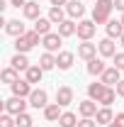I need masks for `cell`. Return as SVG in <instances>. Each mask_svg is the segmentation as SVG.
<instances>
[{"label": "cell", "instance_id": "cell-1", "mask_svg": "<svg viewBox=\"0 0 124 127\" xmlns=\"http://www.w3.org/2000/svg\"><path fill=\"white\" fill-rule=\"evenodd\" d=\"M112 10H114V0H95L93 22H95V25H107Z\"/></svg>", "mask_w": 124, "mask_h": 127}, {"label": "cell", "instance_id": "cell-2", "mask_svg": "<svg viewBox=\"0 0 124 127\" xmlns=\"http://www.w3.org/2000/svg\"><path fill=\"white\" fill-rule=\"evenodd\" d=\"M27 105H29V103H27V100H24V98H17V95H12V98H10V100H5V105H2V108H5V112H10V115H22V112L27 110Z\"/></svg>", "mask_w": 124, "mask_h": 127}, {"label": "cell", "instance_id": "cell-3", "mask_svg": "<svg viewBox=\"0 0 124 127\" xmlns=\"http://www.w3.org/2000/svg\"><path fill=\"white\" fill-rule=\"evenodd\" d=\"M95 30H97V25H95L93 20H80V22H78V32H76V34L83 39V42H90V39L95 37Z\"/></svg>", "mask_w": 124, "mask_h": 127}, {"label": "cell", "instance_id": "cell-4", "mask_svg": "<svg viewBox=\"0 0 124 127\" xmlns=\"http://www.w3.org/2000/svg\"><path fill=\"white\" fill-rule=\"evenodd\" d=\"M61 39H63V37L59 34V32H49V34L41 37V47L54 54V51H59V49H61Z\"/></svg>", "mask_w": 124, "mask_h": 127}, {"label": "cell", "instance_id": "cell-5", "mask_svg": "<svg viewBox=\"0 0 124 127\" xmlns=\"http://www.w3.org/2000/svg\"><path fill=\"white\" fill-rule=\"evenodd\" d=\"M29 105H32V108H37V110H39V108L44 110V108L49 105V93L44 91V88H34L32 95H29Z\"/></svg>", "mask_w": 124, "mask_h": 127}, {"label": "cell", "instance_id": "cell-6", "mask_svg": "<svg viewBox=\"0 0 124 127\" xmlns=\"http://www.w3.org/2000/svg\"><path fill=\"white\" fill-rule=\"evenodd\" d=\"M97 51H100V56H105V59H112V56L117 54V44H114V39H109V37L100 39V42H97Z\"/></svg>", "mask_w": 124, "mask_h": 127}, {"label": "cell", "instance_id": "cell-7", "mask_svg": "<svg viewBox=\"0 0 124 127\" xmlns=\"http://www.w3.org/2000/svg\"><path fill=\"white\" fill-rule=\"evenodd\" d=\"M97 110H100V108H97V100H93V98L78 103V112H80V117H95Z\"/></svg>", "mask_w": 124, "mask_h": 127}, {"label": "cell", "instance_id": "cell-8", "mask_svg": "<svg viewBox=\"0 0 124 127\" xmlns=\"http://www.w3.org/2000/svg\"><path fill=\"white\" fill-rule=\"evenodd\" d=\"M56 103H59L61 108H68V105L73 103V88H71V86H59V91H56Z\"/></svg>", "mask_w": 124, "mask_h": 127}, {"label": "cell", "instance_id": "cell-9", "mask_svg": "<svg viewBox=\"0 0 124 127\" xmlns=\"http://www.w3.org/2000/svg\"><path fill=\"white\" fill-rule=\"evenodd\" d=\"M10 88H12V95H17V98H29V95H32V83L27 78H24V81H22V78L15 81Z\"/></svg>", "mask_w": 124, "mask_h": 127}, {"label": "cell", "instance_id": "cell-10", "mask_svg": "<svg viewBox=\"0 0 124 127\" xmlns=\"http://www.w3.org/2000/svg\"><path fill=\"white\" fill-rule=\"evenodd\" d=\"M78 56L85 59V61L95 59V56H97V44H93V42H83V44H78Z\"/></svg>", "mask_w": 124, "mask_h": 127}, {"label": "cell", "instance_id": "cell-11", "mask_svg": "<svg viewBox=\"0 0 124 127\" xmlns=\"http://www.w3.org/2000/svg\"><path fill=\"white\" fill-rule=\"evenodd\" d=\"M5 32H7L10 37H15V39H17V37L27 34V27H24L20 20H7V22H5Z\"/></svg>", "mask_w": 124, "mask_h": 127}, {"label": "cell", "instance_id": "cell-12", "mask_svg": "<svg viewBox=\"0 0 124 127\" xmlns=\"http://www.w3.org/2000/svg\"><path fill=\"white\" fill-rule=\"evenodd\" d=\"M73 61H76V54L73 51H59V56H56V66L61 71H68L73 66Z\"/></svg>", "mask_w": 124, "mask_h": 127}, {"label": "cell", "instance_id": "cell-13", "mask_svg": "<svg viewBox=\"0 0 124 127\" xmlns=\"http://www.w3.org/2000/svg\"><path fill=\"white\" fill-rule=\"evenodd\" d=\"M100 81H102V83H105V86H117V83H119V68H117V66H112V68H105V73H102V76H100Z\"/></svg>", "mask_w": 124, "mask_h": 127}, {"label": "cell", "instance_id": "cell-14", "mask_svg": "<svg viewBox=\"0 0 124 127\" xmlns=\"http://www.w3.org/2000/svg\"><path fill=\"white\" fill-rule=\"evenodd\" d=\"M105 30H107V37H109V39H119V37L124 34V25H122V20H109Z\"/></svg>", "mask_w": 124, "mask_h": 127}, {"label": "cell", "instance_id": "cell-15", "mask_svg": "<svg viewBox=\"0 0 124 127\" xmlns=\"http://www.w3.org/2000/svg\"><path fill=\"white\" fill-rule=\"evenodd\" d=\"M66 12H68V17H71V20L83 17V15H85V5H83V2H78V0H71V2L66 5Z\"/></svg>", "mask_w": 124, "mask_h": 127}, {"label": "cell", "instance_id": "cell-16", "mask_svg": "<svg viewBox=\"0 0 124 127\" xmlns=\"http://www.w3.org/2000/svg\"><path fill=\"white\" fill-rule=\"evenodd\" d=\"M114 120V112H112V108H107V105H102L100 110H97V115H95V122L97 125H109Z\"/></svg>", "mask_w": 124, "mask_h": 127}, {"label": "cell", "instance_id": "cell-17", "mask_svg": "<svg viewBox=\"0 0 124 127\" xmlns=\"http://www.w3.org/2000/svg\"><path fill=\"white\" fill-rule=\"evenodd\" d=\"M61 105L59 103H49L46 108H44V117H46L49 122H59V117H61Z\"/></svg>", "mask_w": 124, "mask_h": 127}, {"label": "cell", "instance_id": "cell-18", "mask_svg": "<svg viewBox=\"0 0 124 127\" xmlns=\"http://www.w3.org/2000/svg\"><path fill=\"white\" fill-rule=\"evenodd\" d=\"M41 76H44V68L37 64V66H29L27 71H24V78L29 81V83H41Z\"/></svg>", "mask_w": 124, "mask_h": 127}, {"label": "cell", "instance_id": "cell-19", "mask_svg": "<svg viewBox=\"0 0 124 127\" xmlns=\"http://www.w3.org/2000/svg\"><path fill=\"white\" fill-rule=\"evenodd\" d=\"M105 68H107L105 61H102V59H97V56L88 61V73H90V76H102V73H105Z\"/></svg>", "mask_w": 124, "mask_h": 127}, {"label": "cell", "instance_id": "cell-20", "mask_svg": "<svg viewBox=\"0 0 124 127\" xmlns=\"http://www.w3.org/2000/svg\"><path fill=\"white\" fill-rule=\"evenodd\" d=\"M105 91H107V86L100 81V83H90L88 86V98H93V100H97L100 103V98L105 95Z\"/></svg>", "mask_w": 124, "mask_h": 127}, {"label": "cell", "instance_id": "cell-21", "mask_svg": "<svg viewBox=\"0 0 124 127\" xmlns=\"http://www.w3.org/2000/svg\"><path fill=\"white\" fill-rule=\"evenodd\" d=\"M22 12H24V17H27V20H39V17H41L39 2H34V0H29V2L22 7Z\"/></svg>", "mask_w": 124, "mask_h": 127}, {"label": "cell", "instance_id": "cell-22", "mask_svg": "<svg viewBox=\"0 0 124 127\" xmlns=\"http://www.w3.org/2000/svg\"><path fill=\"white\" fill-rule=\"evenodd\" d=\"M10 66L17 68V71H27L32 64H29V59H27V54H15V56L10 59Z\"/></svg>", "mask_w": 124, "mask_h": 127}, {"label": "cell", "instance_id": "cell-23", "mask_svg": "<svg viewBox=\"0 0 124 127\" xmlns=\"http://www.w3.org/2000/svg\"><path fill=\"white\" fill-rule=\"evenodd\" d=\"M51 25H54V22H51L49 17H39V20H34V32L44 37V34H49V32H51Z\"/></svg>", "mask_w": 124, "mask_h": 127}, {"label": "cell", "instance_id": "cell-24", "mask_svg": "<svg viewBox=\"0 0 124 127\" xmlns=\"http://www.w3.org/2000/svg\"><path fill=\"white\" fill-rule=\"evenodd\" d=\"M76 32H78V25L73 20H63L61 25H59V34H61V37H73Z\"/></svg>", "mask_w": 124, "mask_h": 127}, {"label": "cell", "instance_id": "cell-25", "mask_svg": "<svg viewBox=\"0 0 124 127\" xmlns=\"http://www.w3.org/2000/svg\"><path fill=\"white\" fill-rule=\"evenodd\" d=\"M39 66H41L44 71H51V68H56V56H54L51 51H44V54L39 56Z\"/></svg>", "mask_w": 124, "mask_h": 127}, {"label": "cell", "instance_id": "cell-26", "mask_svg": "<svg viewBox=\"0 0 124 127\" xmlns=\"http://www.w3.org/2000/svg\"><path fill=\"white\" fill-rule=\"evenodd\" d=\"M20 71L17 68H12V66H7V68H2V73H0V78H2V83H15V81H20V76H17Z\"/></svg>", "mask_w": 124, "mask_h": 127}, {"label": "cell", "instance_id": "cell-27", "mask_svg": "<svg viewBox=\"0 0 124 127\" xmlns=\"http://www.w3.org/2000/svg\"><path fill=\"white\" fill-rule=\"evenodd\" d=\"M59 125L61 127H78V115L76 112H63L59 117Z\"/></svg>", "mask_w": 124, "mask_h": 127}, {"label": "cell", "instance_id": "cell-28", "mask_svg": "<svg viewBox=\"0 0 124 127\" xmlns=\"http://www.w3.org/2000/svg\"><path fill=\"white\" fill-rule=\"evenodd\" d=\"M114 100H117V91H114V88H109L107 86V91H105V95H102V98H100V105H112V103H114Z\"/></svg>", "mask_w": 124, "mask_h": 127}, {"label": "cell", "instance_id": "cell-29", "mask_svg": "<svg viewBox=\"0 0 124 127\" xmlns=\"http://www.w3.org/2000/svg\"><path fill=\"white\" fill-rule=\"evenodd\" d=\"M49 20H51L54 25H61L63 20H66V15H63L61 7H51V10H49Z\"/></svg>", "mask_w": 124, "mask_h": 127}, {"label": "cell", "instance_id": "cell-30", "mask_svg": "<svg viewBox=\"0 0 124 127\" xmlns=\"http://www.w3.org/2000/svg\"><path fill=\"white\" fill-rule=\"evenodd\" d=\"M15 49H17V54H27V51L32 49V44L27 42V39H24V34H22V37H17V39H15Z\"/></svg>", "mask_w": 124, "mask_h": 127}, {"label": "cell", "instance_id": "cell-31", "mask_svg": "<svg viewBox=\"0 0 124 127\" xmlns=\"http://www.w3.org/2000/svg\"><path fill=\"white\" fill-rule=\"evenodd\" d=\"M0 127H17L15 115H10V112H2V117H0Z\"/></svg>", "mask_w": 124, "mask_h": 127}, {"label": "cell", "instance_id": "cell-32", "mask_svg": "<svg viewBox=\"0 0 124 127\" xmlns=\"http://www.w3.org/2000/svg\"><path fill=\"white\" fill-rule=\"evenodd\" d=\"M15 120H17V127H32V122H34L29 112H22V115H17Z\"/></svg>", "mask_w": 124, "mask_h": 127}, {"label": "cell", "instance_id": "cell-33", "mask_svg": "<svg viewBox=\"0 0 124 127\" xmlns=\"http://www.w3.org/2000/svg\"><path fill=\"white\" fill-rule=\"evenodd\" d=\"M39 37H41V34H37L34 30H27V34H24V39L29 42L32 47H37V44H39Z\"/></svg>", "mask_w": 124, "mask_h": 127}, {"label": "cell", "instance_id": "cell-34", "mask_svg": "<svg viewBox=\"0 0 124 127\" xmlns=\"http://www.w3.org/2000/svg\"><path fill=\"white\" fill-rule=\"evenodd\" d=\"M112 61H114V66H117L119 71H124V51H117V54L112 56Z\"/></svg>", "mask_w": 124, "mask_h": 127}, {"label": "cell", "instance_id": "cell-35", "mask_svg": "<svg viewBox=\"0 0 124 127\" xmlns=\"http://www.w3.org/2000/svg\"><path fill=\"white\" fill-rule=\"evenodd\" d=\"M78 127H97V122H95L93 117H83V120L78 122Z\"/></svg>", "mask_w": 124, "mask_h": 127}, {"label": "cell", "instance_id": "cell-36", "mask_svg": "<svg viewBox=\"0 0 124 127\" xmlns=\"http://www.w3.org/2000/svg\"><path fill=\"white\" fill-rule=\"evenodd\" d=\"M114 91H117V95H119V98H124V81H119V83L114 86Z\"/></svg>", "mask_w": 124, "mask_h": 127}, {"label": "cell", "instance_id": "cell-37", "mask_svg": "<svg viewBox=\"0 0 124 127\" xmlns=\"http://www.w3.org/2000/svg\"><path fill=\"white\" fill-rule=\"evenodd\" d=\"M27 2H29V0H10V5H12V7H24Z\"/></svg>", "mask_w": 124, "mask_h": 127}, {"label": "cell", "instance_id": "cell-38", "mask_svg": "<svg viewBox=\"0 0 124 127\" xmlns=\"http://www.w3.org/2000/svg\"><path fill=\"white\" fill-rule=\"evenodd\" d=\"M71 0H51V7H61V5H68Z\"/></svg>", "mask_w": 124, "mask_h": 127}, {"label": "cell", "instance_id": "cell-39", "mask_svg": "<svg viewBox=\"0 0 124 127\" xmlns=\"http://www.w3.org/2000/svg\"><path fill=\"white\" fill-rule=\"evenodd\" d=\"M114 7H117L119 12H124V0H114Z\"/></svg>", "mask_w": 124, "mask_h": 127}, {"label": "cell", "instance_id": "cell-40", "mask_svg": "<svg viewBox=\"0 0 124 127\" xmlns=\"http://www.w3.org/2000/svg\"><path fill=\"white\" fill-rule=\"evenodd\" d=\"M107 127H122V125H119V122H117V120H112V122H109Z\"/></svg>", "mask_w": 124, "mask_h": 127}, {"label": "cell", "instance_id": "cell-41", "mask_svg": "<svg viewBox=\"0 0 124 127\" xmlns=\"http://www.w3.org/2000/svg\"><path fill=\"white\" fill-rule=\"evenodd\" d=\"M119 42H122V47H124V34H122V37H119Z\"/></svg>", "mask_w": 124, "mask_h": 127}, {"label": "cell", "instance_id": "cell-42", "mask_svg": "<svg viewBox=\"0 0 124 127\" xmlns=\"http://www.w3.org/2000/svg\"><path fill=\"white\" fill-rule=\"evenodd\" d=\"M122 25H124V15H122Z\"/></svg>", "mask_w": 124, "mask_h": 127}]
</instances>
